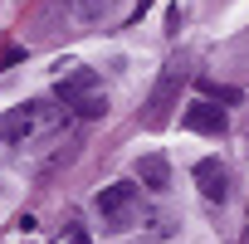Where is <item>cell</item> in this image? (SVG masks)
Listing matches in <instances>:
<instances>
[{"instance_id":"cell-1","label":"cell","mask_w":249,"mask_h":244,"mask_svg":"<svg viewBox=\"0 0 249 244\" xmlns=\"http://www.w3.org/2000/svg\"><path fill=\"white\" fill-rule=\"evenodd\" d=\"M54 98H59L64 107H73L78 117H103V112H107V93H103V83H98L93 69H69V73L54 83Z\"/></svg>"},{"instance_id":"cell-2","label":"cell","mask_w":249,"mask_h":244,"mask_svg":"<svg viewBox=\"0 0 249 244\" xmlns=\"http://www.w3.org/2000/svg\"><path fill=\"white\" fill-rule=\"evenodd\" d=\"M137 210H142V200H137V186H127V181L98 191V220H103V229H112V234L132 229V225H137Z\"/></svg>"},{"instance_id":"cell-3","label":"cell","mask_w":249,"mask_h":244,"mask_svg":"<svg viewBox=\"0 0 249 244\" xmlns=\"http://www.w3.org/2000/svg\"><path fill=\"white\" fill-rule=\"evenodd\" d=\"M54 122H59V112L49 103H20V107H10L5 117H0V137L5 142H25L35 132H49Z\"/></svg>"},{"instance_id":"cell-4","label":"cell","mask_w":249,"mask_h":244,"mask_svg":"<svg viewBox=\"0 0 249 244\" xmlns=\"http://www.w3.org/2000/svg\"><path fill=\"white\" fill-rule=\"evenodd\" d=\"M176 88H181V69L171 64V69L157 78V88H152V103H147V127H161V122L171 117V107H176Z\"/></svg>"},{"instance_id":"cell-5","label":"cell","mask_w":249,"mask_h":244,"mask_svg":"<svg viewBox=\"0 0 249 244\" xmlns=\"http://www.w3.org/2000/svg\"><path fill=\"white\" fill-rule=\"evenodd\" d=\"M181 127H186V132H200V137H225V132H230V117H225V107H215V103H191L186 117H181Z\"/></svg>"},{"instance_id":"cell-6","label":"cell","mask_w":249,"mask_h":244,"mask_svg":"<svg viewBox=\"0 0 249 244\" xmlns=\"http://www.w3.org/2000/svg\"><path fill=\"white\" fill-rule=\"evenodd\" d=\"M191 176H196V186H200L205 200H225V195H230V171H225L220 157H200V161L191 166Z\"/></svg>"},{"instance_id":"cell-7","label":"cell","mask_w":249,"mask_h":244,"mask_svg":"<svg viewBox=\"0 0 249 244\" xmlns=\"http://www.w3.org/2000/svg\"><path fill=\"white\" fill-rule=\"evenodd\" d=\"M137 181H142L147 191H166V186H171V166H166V157H161V152H147V157L137 161Z\"/></svg>"},{"instance_id":"cell-8","label":"cell","mask_w":249,"mask_h":244,"mask_svg":"<svg viewBox=\"0 0 249 244\" xmlns=\"http://www.w3.org/2000/svg\"><path fill=\"white\" fill-rule=\"evenodd\" d=\"M69 5H73V15H78L83 25H93V20H103V10L112 5V0H69Z\"/></svg>"},{"instance_id":"cell-9","label":"cell","mask_w":249,"mask_h":244,"mask_svg":"<svg viewBox=\"0 0 249 244\" xmlns=\"http://www.w3.org/2000/svg\"><path fill=\"white\" fill-rule=\"evenodd\" d=\"M200 88H205V93H210V98H220V103H234V98H239V93H234V88H220V83H215V78H200Z\"/></svg>"},{"instance_id":"cell-10","label":"cell","mask_w":249,"mask_h":244,"mask_svg":"<svg viewBox=\"0 0 249 244\" xmlns=\"http://www.w3.org/2000/svg\"><path fill=\"white\" fill-rule=\"evenodd\" d=\"M69 244H88V234H83V229H73V234H69Z\"/></svg>"}]
</instances>
